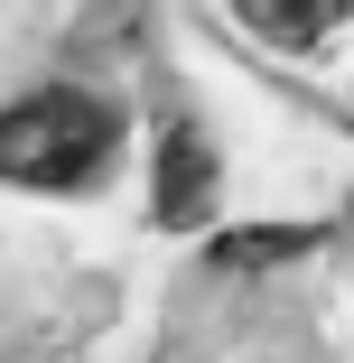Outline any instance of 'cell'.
I'll return each mask as SVG.
<instances>
[{
	"label": "cell",
	"mask_w": 354,
	"mask_h": 363,
	"mask_svg": "<svg viewBox=\"0 0 354 363\" xmlns=\"http://www.w3.org/2000/svg\"><path fill=\"white\" fill-rule=\"evenodd\" d=\"M205 196H215V159H205L196 130H177L168 140V168H159V224H196Z\"/></svg>",
	"instance_id": "cell-2"
},
{
	"label": "cell",
	"mask_w": 354,
	"mask_h": 363,
	"mask_svg": "<svg viewBox=\"0 0 354 363\" xmlns=\"http://www.w3.org/2000/svg\"><path fill=\"white\" fill-rule=\"evenodd\" d=\"M308 252H317L308 224H261V233H224L215 270H270V261H308Z\"/></svg>",
	"instance_id": "cell-4"
},
{
	"label": "cell",
	"mask_w": 354,
	"mask_h": 363,
	"mask_svg": "<svg viewBox=\"0 0 354 363\" xmlns=\"http://www.w3.org/2000/svg\"><path fill=\"white\" fill-rule=\"evenodd\" d=\"M233 10H243L270 47H317V38L345 19V0H233Z\"/></svg>",
	"instance_id": "cell-3"
},
{
	"label": "cell",
	"mask_w": 354,
	"mask_h": 363,
	"mask_svg": "<svg viewBox=\"0 0 354 363\" xmlns=\"http://www.w3.org/2000/svg\"><path fill=\"white\" fill-rule=\"evenodd\" d=\"M112 159V112L94 94H28L0 112V177L19 186H75Z\"/></svg>",
	"instance_id": "cell-1"
}]
</instances>
